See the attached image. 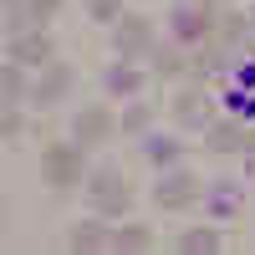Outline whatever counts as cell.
<instances>
[{
  "label": "cell",
  "instance_id": "16",
  "mask_svg": "<svg viewBox=\"0 0 255 255\" xmlns=\"http://www.w3.org/2000/svg\"><path fill=\"white\" fill-rule=\"evenodd\" d=\"M56 5H61V0H31V15L46 20V15H56Z\"/></svg>",
  "mask_w": 255,
  "mask_h": 255
},
{
  "label": "cell",
  "instance_id": "15",
  "mask_svg": "<svg viewBox=\"0 0 255 255\" xmlns=\"http://www.w3.org/2000/svg\"><path fill=\"white\" fill-rule=\"evenodd\" d=\"M184 67V61H179V51H158V77H174Z\"/></svg>",
  "mask_w": 255,
  "mask_h": 255
},
{
  "label": "cell",
  "instance_id": "17",
  "mask_svg": "<svg viewBox=\"0 0 255 255\" xmlns=\"http://www.w3.org/2000/svg\"><path fill=\"white\" fill-rule=\"evenodd\" d=\"M123 128H128V133H138V128H148V108H133V113H128V123H123Z\"/></svg>",
  "mask_w": 255,
  "mask_h": 255
},
{
  "label": "cell",
  "instance_id": "20",
  "mask_svg": "<svg viewBox=\"0 0 255 255\" xmlns=\"http://www.w3.org/2000/svg\"><path fill=\"white\" fill-rule=\"evenodd\" d=\"M240 148H255V133H245V138H240Z\"/></svg>",
  "mask_w": 255,
  "mask_h": 255
},
{
  "label": "cell",
  "instance_id": "1",
  "mask_svg": "<svg viewBox=\"0 0 255 255\" xmlns=\"http://www.w3.org/2000/svg\"><path fill=\"white\" fill-rule=\"evenodd\" d=\"M41 179H46L51 189H72L82 179V153L67 143H51L46 153H41Z\"/></svg>",
  "mask_w": 255,
  "mask_h": 255
},
{
  "label": "cell",
  "instance_id": "2",
  "mask_svg": "<svg viewBox=\"0 0 255 255\" xmlns=\"http://www.w3.org/2000/svg\"><path fill=\"white\" fill-rule=\"evenodd\" d=\"M92 209L108 215V220L128 209V184H123L118 168H97V174H92Z\"/></svg>",
  "mask_w": 255,
  "mask_h": 255
},
{
  "label": "cell",
  "instance_id": "6",
  "mask_svg": "<svg viewBox=\"0 0 255 255\" xmlns=\"http://www.w3.org/2000/svg\"><path fill=\"white\" fill-rule=\"evenodd\" d=\"M138 51H148V20L143 15H123L118 20V56L128 61V56H138Z\"/></svg>",
  "mask_w": 255,
  "mask_h": 255
},
{
  "label": "cell",
  "instance_id": "5",
  "mask_svg": "<svg viewBox=\"0 0 255 255\" xmlns=\"http://www.w3.org/2000/svg\"><path fill=\"white\" fill-rule=\"evenodd\" d=\"M67 92H72V67H61V61H56V67H51L46 77H41V82H36V87H31V97L41 102V108H51V102H61Z\"/></svg>",
  "mask_w": 255,
  "mask_h": 255
},
{
  "label": "cell",
  "instance_id": "14",
  "mask_svg": "<svg viewBox=\"0 0 255 255\" xmlns=\"http://www.w3.org/2000/svg\"><path fill=\"white\" fill-rule=\"evenodd\" d=\"M87 5H92V20H118V0H87Z\"/></svg>",
  "mask_w": 255,
  "mask_h": 255
},
{
  "label": "cell",
  "instance_id": "12",
  "mask_svg": "<svg viewBox=\"0 0 255 255\" xmlns=\"http://www.w3.org/2000/svg\"><path fill=\"white\" fill-rule=\"evenodd\" d=\"M0 87H5V108H10V102H15L20 92H26V77H20V72L10 67V61H5V72H0Z\"/></svg>",
  "mask_w": 255,
  "mask_h": 255
},
{
  "label": "cell",
  "instance_id": "11",
  "mask_svg": "<svg viewBox=\"0 0 255 255\" xmlns=\"http://www.w3.org/2000/svg\"><path fill=\"white\" fill-rule=\"evenodd\" d=\"M113 245H118V250H128V255H133V250H148V245H153V230L133 225V230H123V235H118Z\"/></svg>",
  "mask_w": 255,
  "mask_h": 255
},
{
  "label": "cell",
  "instance_id": "9",
  "mask_svg": "<svg viewBox=\"0 0 255 255\" xmlns=\"http://www.w3.org/2000/svg\"><path fill=\"white\" fill-rule=\"evenodd\" d=\"M179 250L184 255H215L220 250V235H215V230H189V235L179 240Z\"/></svg>",
  "mask_w": 255,
  "mask_h": 255
},
{
  "label": "cell",
  "instance_id": "18",
  "mask_svg": "<svg viewBox=\"0 0 255 255\" xmlns=\"http://www.w3.org/2000/svg\"><path fill=\"white\" fill-rule=\"evenodd\" d=\"M0 133H5V138H15V133H20V118H15L10 108H5V118H0Z\"/></svg>",
  "mask_w": 255,
  "mask_h": 255
},
{
  "label": "cell",
  "instance_id": "10",
  "mask_svg": "<svg viewBox=\"0 0 255 255\" xmlns=\"http://www.w3.org/2000/svg\"><path fill=\"white\" fill-rule=\"evenodd\" d=\"M240 128L235 123H215V128H209V148H215V153H230V148H240Z\"/></svg>",
  "mask_w": 255,
  "mask_h": 255
},
{
  "label": "cell",
  "instance_id": "3",
  "mask_svg": "<svg viewBox=\"0 0 255 255\" xmlns=\"http://www.w3.org/2000/svg\"><path fill=\"white\" fill-rule=\"evenodd\" d=\"M199 194H204V184L194 174H174V179L158 184V204L163 209H189V204H199Z\"/></svg>",
  "mask_w": 255,
  "mask_h": 255
},
{
  "label": "cell",
  "instance_id": "4",
  "mask_svg": "<svg viewBox=\"0 0 255 255\" xmlns=\"http://www.w3.org/2000/svg\"><path fill=\"white\" fill-rule=\"evenodd\" d=\"M72 128H77V143H82V148H97L102 138L113 133V113H108V108H82Z\"/></svg>",
  "mask_w": 255,
  "mask_h": 255
},
{
  "label": "cell",
  "instance_id": "13",
  "mask_svg": "<svg viewBox=\"0 0 255 255\" xmlns=\"http://www.w3.org/2000/svg\"><path fill=\"white\" fill-rule=\"evenodd\" d=\"M108 87H113L118 97H128V92H138V72H128V67H118V72L108 77Z\"/></svg>",
  "mask_w": 255,
  "mask_h": 255
},
{
  "label": "cell",
  "instance_id": "7",
  "mask_svg": "<svg viewBox=\"0 0 255 255\" xmlns=\"http://www.w3.org/2000/svg\"><path fill=\"white\" fill-rule=\"evenodd\" d=\"M10 61L41 67V61H51V41L46 36H20V41H10Z\"/></svg>",
  "mask_w": 255,
  "mask_h": 255
},
{
  "label": "cell",
  "instance_id": "19",
  "mask_svg": "<svg viewBox=\"0 0 255 255\" xmlns=\"http://www.w3.org/2000/svg\"><path fill=\"white\" fill-rule=\"evenodd\" d=\"M240 31H245V20L230 15V20H225V41H240Z\"/></svg>",
  "mask_w": 255,
  "mask_h": 255
},
{
  "label": "cell",
  "instance_id": "8",
  "mask_svg": "<svg viewBox=\"0 0 255 255\" xmlns=\"http://www.w3.org/2000/svg\"><path fill=\"white\" fill-rule=\"evenodd\" d=\"M102 245H108V230H102L97 220H82V225L72 230V250L87 255V250H102Z\"/></svg>",
  "mask_w": 255,
  "mask_h": 255
},
{
  "label": "cell",
  "instance_id": "21",
  "mask_svg": "<svg viewBox=\"0 0 255 255\" xmlns=\"http://www.w3.org/2000/svg\"><path fill=\"white\" fill-rule=\"evenodd\" d=\"M5 5H10V0H5Z\"/></svg>",
  "mask_w": 255,
  "mask_h": 255
}]
</instances>
